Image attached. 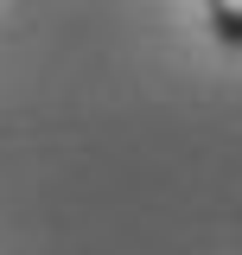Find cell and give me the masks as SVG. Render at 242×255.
Returning a JSON list of instances; mask_svg holds the SVG:
<instances>
[{
  "instance_id": "obj_1",
  "label": "cell",
  "mask_w": 242,
  "mask_h": 255,
  "mask_svg": "<svg viewBox=\"0 0 242 255\" xmlns=\"http://www.w3.org/2000/svg\"><path fill=\"white\" fill-rule=\"evenodd\" d=\"M211 26L223 45H236L242 51V0H211Z\"/></svg>"
}]
</instances>
